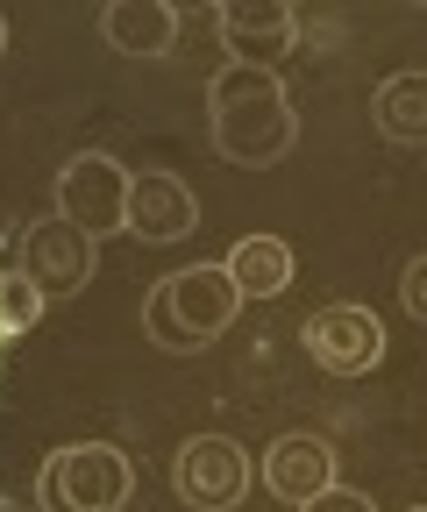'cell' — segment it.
<instances>
[{"label":"cell","instance_id":"cell-1","mask_svg":"<svg viewBox=\"0 0 427 512\" xmlns=\"http://www.w3.org/2000/svg\"><path fill=\"white\" fill-rule=\"evenodd\" d=\"M207 128L228 164H278L299 143V114H292L285 79L257 72V64H221L207 79Z\"/></svg>","mask_w":427,"mask_h":512},{"label":"cell","instance_id":"cell-2","mask_svg":"<svg viewBox=\"0 0 427 512\" xmlns=\"http://www.w3.org/2000/svg\"><path fill=\"white\" fill-rule=\"evenodd\" d=\"M235 313H242V292H235L228 264H186V271H171L164 285H150V299H143V335H150L164 356H193V349H207L214 335H228Z\"/></svg>","mask_w":427,"mask_h":512},{"label":"cell","instance_id":"cell-3","mask_svg":"<svg viewBox=\"0 0 427 512\" xmlns=\"http://www.w3.org/2000/svg\"><path fill=\"white\" fill-rule=\"evenodd\" d=\"M136 491V470L114 441H65L36 477L43 512H121Z\"/></svg>","mask_w":427,"mask_h":512},{"label":"cell","instance_id":"cell-4","mask_svg":"<svg viewBox=\"0 0 427 512\" xmlns=\"http://www.w3.org/2000/svg\"><path fill=\"white\" fill-rule=\"evenodd\" d=\"M129 178L136 171H121L107 150H79L65 171H57V221H72L93 242L129 228Z\"/></svg>","mask_w":427,"mask_h":512},{"label":"cell","instance_id":"cell-5","mask_svg":"<svg viewBox=\"0 0 427 512\" xmlns=\"http://www.w3.org/2000/svg\"><path fill=\"white\" fill-rule=\"evenodd\" d=\"M15 271L43 292V306L50 299H72L86 278H93V235H79L72 221H29L22 228V249H15Z\"/></svg>","mask_w":427,"mask_h":512},{"label":"cell","instance_id":"cell-6","mask_svg":"<svg viewBox=\"0 0 427 512\" xmlns=\"http://www.w3.org/2000/svg\"><path fill=\"white\" fill-rule=\"evenodd\" d=\"M299 342H307V356L328 377H363V370L385 363V328H378L371 306H321V313H307Z\"/></svg>","mask_w":427,"mask_h":512},{"label":"cell","instance_id":"cell-7","mask_svg":"<svg viewBox=\"0 0 427 512\" xmlns=\"http://www.w3.org/2000/svg\"><path fill=\"white\" fill-rule=\"evenodd\" d=\"M214 29H221L228 64H257V72H278V57H292L299 43V15L285 0H221Z\"/></svg>","mask_w":427,"mask_h":512},{"label":"cell","instance_id":"cell-8","mask_svg":"<svg viewBox=\"0 0 427 512\" xmlns=\"http://www.w3.org/2000/svg\"><path fill=\"white\" fill-rule=\"evenodd\" d=\"M242 491H250V456L228 434H193L178 448V498L200 512H235Z\"/></svg>","mask_w":427,"mask_h":512},{"label":"cell","instance_id":"cell-9","mask_svg":"<svg viewBox=\"0 0 427 512\" xmlns=\"http://www.w3.org/2000/svg\"><path fill=\"white\" fill-rule=\"evenodd\" d=\"M200 228V200L178 171H136L129 178V235L143 242H186Z\"/></svg>","mask_w":427,"mask_h":512},{"label":"cell","instance_id":"cell-10","mask_svg":"<svg viewBox=\"0 0 427 512\" xmlns=\"http://www.w3.org/2000/svg\"><path fill=\"white\" fill-rule=\"evenodd\" d=\"M257 477H264V491H271V498L307 505V498H321V491L335 484V448H328L321 434H278V441L264 448Z\"/></svg>","mask_w":427,"mask_h":512},{"label":"cell","instance_id":"cell-11","mask_svg":"<svg viewBox=\"0 0 427 512\" xmlns=\"http://www.w3.org/2000/svg\"><path fill=\"white\" fill-rule=\"evenodd\" d=\"M100 43H114L121 57H164L178 43V8L171 0H114L100 8Z\"/></svg>","mask_w":427,"mask_h":512},{"label":"cell","instance_id":"cell-12","mask_svg":"<svg viewBox=\"0 0 427 512\" xmlns=\"http://www.w3.org/2000/svg\"><path fill=\"white\" fill-rule=\"evenodd\" d=\"M371 121H378V136L385 143H406L420 150L427 143V72H399L371 93Z\"/></svg>","mask_w":427,"mask_h":512},{"label":"cell","instance_id":"cell-13","mask_svg":"<svg viewBox=\"0 0 427 512\" xmlns=\"http://www.w3.org/2000/svg\"><path fill=\"white\" fill-rule=\"evenodd\" d=\"M228 278H235L242 299H278L292 285V249L278 235H242L228 249Z\"/></svg>","mask_w":427,"mask_h":512},{"label":"cell","instance_id":"cell-14","mask_svg":"<svg viewBox=\"0 0 427 512\" xmlns=\"http://www.w3.org/2000/svg\"><path fill=\"white\" fill-rule=\"evenodd\" d=\"M36 313H43V292L22 271H8V278H0V335H22Z\"/></svg>","mask_w":427,"mask_h":512},{"label":"cell","instance_id":"cell-15","mask_svg":"<svg viewBox=\"0 0 427 512\" xmlns=\"http://www.w3.org/2000/svg\"><path fill=\"white\" fill-rule=\"evenodd\" d=\"M399 299H406V313L427 328V256H413L406 264V278H399Z\"/></svg>","mask_w":427,"mask_h":512},{"label":"cell","instance_id":"cell-16","mask_svg":"<svg viewBox=\"0 0 427 512\" xmlns=\"http://www.w3.org/2000/svg\"><path fill=\"white\" fill-rule=\"evenodd\" d=\"M299 512H378L371 498H363V491H349V484H328L321 498H307V505H299Z\"/></svg>","mask_w":427,"mask_h":512},{"label":"cell","instance_id":"cell-17","mask_svg":"<svg viewBox=\"0 0 427 512\" xmlns=\"http://www.w3.org/2000/svg\"><path fill=\"white\" fill-rule=\"evenodd\" d=\"M0 57H8V22H0Z\"/></svg>","mask_w":427,"mask_h":512},{"label":"cell","instance_id":"cell-18","mask_svg":"<svg viewBox=\"0 0 427 512\" xmlns=\"http://www.w3.org/2000/svg\"><path fill=\"white\" fill-rule=\"evenodd\" d=\"M406 512H427V505H406Z\"/></svg>","mask_w":427,"mask_h":512}]
</instances>
